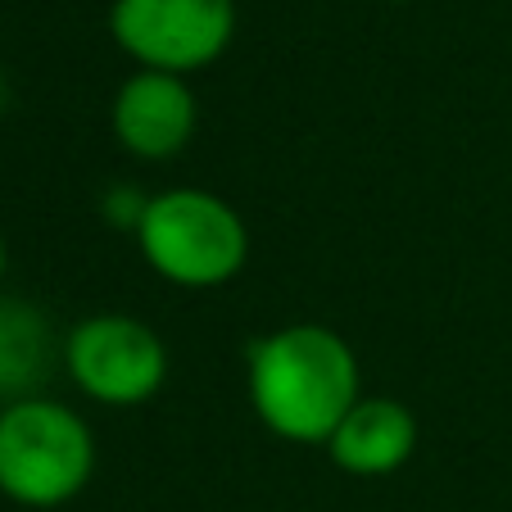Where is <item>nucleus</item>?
I'll list each match as a JSON object with an SVG mask.
<instances>
[{
	"label": "nucleus",
	"instance_id": "1",
	"mask_svg": "<svg viewBox=\"0 0 512 512\" xmlns=\"http://www.w3.org/2000/svg\"><path fill=\"white\" fill-rule=\"evenodd\" d=\"M250 408L290 445H327L340 417L363 399L358 354L322 322H290L259 336L245 354Z\"/></svg>",
	"mask_w": 512,
	"mask_h": 512
},
{
	"label": "nucleus",
	"instance_id": "2",
	"mask_svg": "<svg viewBox=\"0 0 512 512\" xmlns=\"http://www.w3.org/2000/svg\"><path fill=\"white\" fill-rule=\"evenodd\" d=\"M136 250L164 281L182 290L227 286L250 259V227L213 191L177 186L159 191L132 218Z\"/></svg>",
	"mask_w": 512,
	"mask_h": 512
},
{
	"label": "nucleus",
	"instance_id": "3",
	"mask_svg": "<svg viewBox=\"0 0 512 512\" xmlns=\"http://www.w3.org/2000/svg\"><path fill=\"white\" fill-rule=\"evenodd\" d=\"M96 472L87 417L46 395L0 408V494L19 508H64Z\"/></svg>",
	"mask_w": 512,
	"mask_h": 512
},
{
	"label": "nucleus",
	"instance_id": "4",
	"mask_svg": "<svg viewBox=\"0 0 512 512\" xmlns=\"http://www.w3.org/2000/svg\"><path fill=\"white\" fill-rule=\"evenodd\" d=\"M59 358L73 386L105 408H141L168 381V345L132 313H91L73 322Z\"/></svg>",
	"mask_w": 512,
	"mask_h": 512
},
{
	"label": "nucleus",
	"instance_id": "5",
	"mask_svg": "<svg viewBox=\"0 0 512 512\" xmlns=\"http://www.w3.org/2000/svg\"><path fill=\"white\" fill-rule=\"evenodd\" d=\"M109 37L136 68L186 78L227 55L236 0H114Z\"/></svg>",
	"mask_w": 512,
	"mask_h": 512
},
{
	"label": "nucleus",
	"instance_id": "6",
	"mask_svg": "<svg viewBox=\"0 0 512 512\" xmlns=\"http://www.w3.org/2000/svg\"><path fill=\"white\" fill-rule=\"evenodd\" d=\"M195 123H200V105L191 82L155 68H136L109 105V127L118 145L145 164H168L182 155L195 136Z\"/></svg>",
	"mask_w": 512,
	"mask_h": 512
},
{
	"label": "nucleus",
	"instance_id": "7",
	"mask_svg": "<svg viewBox=\"0 0 512 512\" xmlns=\"http://www.w3.org/2000/svg\"><path fill=\"white\" fill-rule=\"evenodd\" d=\"M413 449H417V417L413 408L390 395H363L340 417V426L327 440L331 463L349 476H363V481L399 472L413 458Z\"/></svg>",
	"mask_w": 512,
	"mask_h": 512
},
{
	"label": "nucleus",
	"instance_id": "8",
	"mask_svg": "<svg viewBox=\"0 0 512 512\" xmlns=\"http://www.w3.org/2000/svg\"><path fill=\"white\" fill-rule=\"evenodd\" d=\"M55 368V331L28 300L0 295V408L41 395Z\"/></svg>",
	"mask_w": 512,
	"mask_h": 512
},
{
	"label": "nucleus",
	"instance_id": "9",
	"mask_svg": "<svg viewBox=\"0 0 512 512\" xmlns=\"http://www.w3.org/2000/svg\"><path fill=\"white\" fill-rule=\"evenodd\" d=\"M5 268H10V250H5V241H0V281H5Z\"/></svg>",
	"mask_w": 512,
	"mask_h": 512
},
{
	"label": "nucleus",
	"instance_id": "10",
	"mask_svg": "<svg viewBox=\"0 0 512 512\" xmlns=\"http://www.w3.org/2000/svg\"><path fill=\"white\" fill-rule=\"evenodd\" d=\"M390 5H399V0H390Z\"/></svg>",
	"mask_w": 512,
	"mask_h": 512
}]
</instances>
